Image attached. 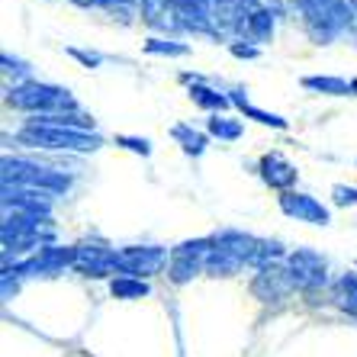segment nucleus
Wrapping results in <instances>:
<instances>
[{
	"label": "nucleus",
	"mask_w": 357,
	"mask_h": 357,
	"mask_svg": "<svg viewBox=\"0 0 357 357\" xmlns=\"http://www.w3.org/2000/svg\"><path fill=\"white\" fill-rule=\"evenodd\" d=\"M293 280L296 283H319L325 280V264L316 258V255H309V251H303V255H296L293 258Z\"/></svg>",
	"instance_id": "nucleus-1"
},
{
	"label": "nucleus",
	"mask_w": 357,
	"mask_h": 357,
	"mask_svg": "<svg viewBox=\"0 0 357 357\" xmlns=\"http://www.w3.org/2000/svg\"><path fill=\"white\" fill-rule=\"evenodd\" d=\"M290 283H296V280H293V277H283V271H277V267H267L264 274L258 277V283H255V293L264 299H277L290 290Z\"/></svg>",
	"instance_id": "nucleus-2"
},
{
	"label": "nucleus",
	"mask_w": 357,
	"mask_h": 357,
	"mask_svg": "<svg viewBox=\"0 0 357 357\" xmlns=\"http://www.w3.org/2000/svg\"><path fill=\"white\" fill-rule=\"evenodd\" d=\"M338 299L348 312L357 316V277H344V280L338 283Z\"/></svg>",
	"instance_id": "nucleus-3"
},
{
	"label": "nucleus",
	"mask_w": 357,
	"mask_h": 357,
	"mask_svg": "<svg viewBox=\"0 0 357 357\" xmlns=\"http://www.w3.org/2000/svg\"><path fill=\"white\" fill-rule=\"evenodd\" d=\"M149 287L139 280H116L113 283V296H145Z\"/></svg>",
	"instance_id": "nucleus-4"
}]
</instances>
